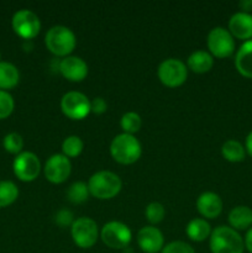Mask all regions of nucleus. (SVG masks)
Instances as JSON below:
<instances>
[{"label":"nucleus","mask_w":252,"mask_h":253,"mask_svg":"<svg viewBox=\"0 0 252 253\" xmlns=\"http://www.w3.org/2000/svg\"><path fill=\"white\" fill-rule=\"evenodd\" d=\"M212 253H244L245 242L239 232L229 226H219L210 235Z\"/></svg>","instance_id":"nucleus-1"},{"label":"nucleus","mask_w":252,"mask_h":253,"mask_svg":"<svg viewBox=\"0 0 252 253\" xmlns=\"http://www.w3.org/2000/svg\"><path fill=\"white\" fill-rule=\"evenodd\" d=\"M142 148L135 136L130 133H120L111 141L110 153L116 162L121 165H131L140 158Z\"/></svg>","instance_id":"nucleus-2"},{"label":"nucleus","mask_w":252,"mask_h":253,"mask_svg":"<svg viewBox=\"0 0 252 253\" xmlns=\"http://www.w3.org/2000/svg\"><path fill=\"white\" fill-rule=\"evenodd\" d=\"M123 183L120 177L110 170H99L94 173L88 182L89 193L98 199H111L119 194Z\"/></svg>","instance_id":"nucleus-3"},{"label":"nucleus","mask_w":252,"mask_h":253,"mask_svg":"<svg viewBox=\"0 0 252 253\" xmlns=\"http://www.w3.org/2000/svg\"><path fill=\"white\" fill-rule=\"evenodd\" d=\"M47 48L56 56H68L77 43L76 35L69 27L57 25L51 27L44 36Z\"/></svg>","instance_id":"nucleus-4"},{"label":"nucleus","mask_w":252,"mask_h":253,"mask_svg":"<svg viewBox=\"0 0 252 253\" xmlns=\"http://www.w3.org/2000/svg\"><path fill=\"white\" fill-rule=\"evenodd\" d=\"M71 234L77 246L81 249H90L98 241V225L90 217H79L72 224Z\"/></svg>","instance_id":"nucleus-5"},{"label":"nucleus","mask_w":252,"mask_h":253,"mask_svg":"<svg viewBox=\"0 0 252 253\" xmlns=\"http://www.w3.org/2000/svg\"><path fill=\"white\" fill-rule=\"evenodd\" d=\"M100 236L104 244L114 250L126 249L132 239V234L127 225L120 221H110L104 225Z\"/></svg>","instance_id":"nucleus-6"},{"label":"nucleus","mask_w":252,"mask_h":253,"mask_svg":"<svg viewBox=\"0 0 252 253\" xmlns=\"http://www.w3.org/2000/svg\"><path fill=\"white\" fill-rule=\"evenodd\" d=\"M208 47L210 53L219 58L230 57L235 51L234 36L224 27H214L208 34Z\"/></svg>","instance_id":"nucleus-7"},{"label":"nucleus","mask_w":252,"mask_h":253,"mask_svg":"<svg viewBox=\"0 0 252 253\" xmlns=\"http://www.w3.org/2000/svg\"><path fill=\"white\" fill-rule=\"evenodd\" d=\"M157 74L165 85L174 88L184 83L188 76V69L184 62L180 59L167 58L158 66Z\"/></svg>","instance_id":"nucleus-8"},{"label":"nucleus","mask_w":252,"mask_h":253,"mask_svg":"<svg viewBox=\"0 0 252 253\" xmlns=\"http://www.w3.org/2000/svg\"><path fill=\"white\" fill-rule=\"evenodd\" d=\"M61 109L69 119L82 120L90 113V100L81 91H68L62 96Z\"/></svg>","instance_id":"nucleus-9"},{"label":"nucleus","mask_w":252,"mask_h":253,"mask_svg":"<svg viewBox=\"0 0 252 253\" xmlns=\"http://www.w3.org/2000/svg\"><path fill=\"white\" fill-rule=\"evenodd\" d=\"M12 29L22 39L31 40L40 32L41 21L32 10L22 9L12 16Z\"/></svg>","instance_id":"nucleus-10"},{"label":"nucleus","mask_w":252,"mask_h":253,"mask_svg":"<svg viewBox=\"0 0 252 253\" xmlns=\"http://www.w3.org/2000/svg\"><path fill=\"white\" fill-rule=\"evenodd\" d=\"M14 173L22 182H32L37 178L41 170L39 157L32 152H21L12 163Z\"/></svg>","instance_id":"nucleus-11"},{"label":"nucleus","mask_w":252,"mask_h":253,"mask_svg":"<svg viewBox=\"0 0 252 253\" xmlns=\"http://www.w3.org/2000/svg\"><path fill=\"white\" fill-rule=\"evenodd\" d=\"M72 170L71 161L67 156L56 153L47 160L44 165V175L51 183H63L69 177Z\"/></svg>","instance_id":"nucleus-12"},{"label":"nucleus","mask_w":252,"mask_h":253,"mask_svg":"<svg viewBox=\"0 0 252 253\" xmlns=\"http://www.w3.org/2000/svg\"><path fill=\"white\" fill-rule=\"evenodd\" d=\"M137 244L143 252L157 253L165 247V239L157 227L145 226L137 232Z\"/></svg>","instance_id":"nucleus-13"},{"label":"nucleus","mask_w":252,"mask_h":253,"mask_svg":"<svg viewBox=\"0 0 252 253\" xmlns=\"http://www.w3.org/2000/svg\"><path fill=\"white\" fill-rule=\"evenodd\" d=\"M59 72L64 78L72 82H81L88 74V66L85 62L77 56H67L59 62Z\"/></svg>","instance_id":"nucleus-14"},{"label":"nucleus","mask_w":252,"mask_h":253,"mask_svg":"<svg viewBox=\"0 0 252 253\" xmlns=\"http://www.w3.org/2000/svg\"><path fill=\"white\" fill-rule=\"evenodd\" d=\"M230 34L240 40L252 39V15L249 12L239 11L230 17Z\"/></svg>","instance_id":"nucleus-15"},{"label":"nucleus","mask_w":252,"mask_h":253,"mask_svg":"<svg viewBox=\"0 0 252 253\" xmlns=\"http://www.w3.org/2000/svg\"><path fill=\"white\" fill-rule=\"evenodd\" d=\"M197 209L204 217L215 219L222 210V200L216 193L205 192L197 199Z\"/></svg>","instance_id":"nucleus-16"},{"label":"nucleus","mask_w":252,"mask_h":253,"mask_svg":"<svg viewBox=\"0 0 252 253\" xmlns=\"http://www.w3.org/2000/svg\"><path fill=\"white\" fill-rule=\"evenodd\" d=\"M235 66L241 76L252 79V40L241 44L235 57Z\"/></svg>","instance_id":"nucleus-17"},{"label":"nucleus","mask_w":252,"mask_h":253,"mask_svg":"<svg viewBox=\"0 0 252 253\" xmlns=\"http://www.w3.org/2000/svg\"><path fill=\"white\" fill-rule=\"evenodd\" d=\"M229 222L234 230H247L252 226V209L245 205L235 207L229 214Z\"/></svg>","instance_id":"nucleus-18"},{"label":"nucleus","mask_w":252,"mask_h":253,"mask_svg":"<svg viewBox=\"0 0 252 253\" xmlns=\"http://www.w3.org/2000/svg\"><path fill=\"white\" fill-rule=\"evenodd\" d=\"M214 64V59H212L211 53L207 51H195L188 57V67L192 69L195 73H205V72L210 71Z\"/></svg>","instance_id":"nucleus-19"},{"label":"nucleus","mask_w":252,"mask_h":253,"mask_svg":"<svg viewBox=\"0 0 252 253\" xmlns=\"http://www.w3.org/2000/svg\"><path fill=\"white\" fill-rule=\"evenodd\" d=\"M185 231H187L188 237L195 242L204 241L205 239H208L211 235L209 222L205 221L204 219H199V217L190 220L188 222Z\"/></svg>","instance_id":"nucleus-20"},{"label":"nucleus","mask_w":252,"mask_h":253,"mask_svg":"<svg viewBox=\"0 0 252 253\" xmlns=\"http://www.w3.org/2000/svg\"><path fill=\"white\" fill-rule=\"evenodd\" d=\"M19 71L14 64L0 62V89L14 88L19 83Z\"/></svg>","instance_id":"nucleus-21"},{"label":"nucleus","mask_w":252,"mask_h":253,"mask_svg":"<svg viewBox=\"0 0 252 253\" xmlns=\"http://www.w3.org/2000/svg\"><path fill=\"white\" fill-rule=\"evenodd\" d=\"M221 153L229 162H242L246 156V150L241 142L236 140H227L222 145Z\"/></svg>","instance_id":"nucleus-22"},{"label":"nucleus","mask_w":252,"mask_h":253,"mask_svg":"<svg viewBox=\"0 0 252 253\" xmlns=\"http://www.w3.org/2000/svg\"><path fill=\"white\" fill-rule=\"evenodd\" d=\"M19 197V189L10 180H0V208L12 204Z\"/></svg>","instance_id":"nucleus-23"},{"label":"nucleus","mask_w":252,"mask_h":253,"mask_svg":"<svg viewBox=\"0 0 252 253\" xmlns=\"http://www.w3.org/2000/svg\"><path fill=\"white\" fill-rule=\"evenodd\" d=\"M89 188L88 184L84 182H74L67 190V198L73 204H81L84 203L89 197Z\"/></svg>","instance_id":"nucleus-24"},{"label":"nucleus","mask_w":252,"mask_h":253,"mask_svg":"<svg viewBox=\"0 0 252 253\" xmlns=\"http://www.w3.org/2000/svg\"><path fill=\"white\" fill-rule=\"evenodd\" d=\"M83 141L79 136L76 135L66 137L63 143H62V151H63V155L67 156V157H77V156H79L83 151Z\"/></svg>","instance_id":"nucleus-25"},{"label":"nucleus","mask_w":252,"mask_h":253,"mask_svg":"<svg viewBox=\"0 0 252 253\" xmlns=\"http://www.w3.org/2000/svg\"><path fill=\"white\" fill-rule=\"evenodd\" d=\"M141 124H142V121H141L140 115L137 113H133V111L124 114L120 121L121 128L125 131V133H130V135L140 130Z\"/></svg>","instance_id":"nucleus-26"},{"label":"nucleus","mask_w":252,"mask_h":253,"mask_svg":"<svg viewBox=\"0 0 252 253\" xmlns=\"http://www.w3.org/2000/svg\"><path fill=\"white\" fill-rule=\"evenodd\" d=\"M145 214H146V217H147V220L151 222V224H158V222L162 221L163 217H165L166 210H165V207H163L161 203L153 202V203H150V204L146 207Z\"/></svg>","instance_id":"nucleus-27"},{"label":"nucleus","mask_w":252,"mask_h":253,"mask_svg":"<svg viewBox=\"0 0 252 253\" xmlns=\"http://www.w3.org/2000/svg\"><path fill=\"white\" fill-rule=\"evenodd\" d=\"M24 147V140L17 132L7 133L4 137V148L10 153H21Z\"/></svg>","instance_id":"nucleus-28"},{"label":"nucleus","mask_w":252,"mask_h":253,"mask_svg":"<svg viewBox=\"0 0 252 253\" xmlns=\"http://www.w3.org/2000/svg\"><path fill=\"white\" fill-rule=\"evenodd\" d=\"M14 110V99L7 91L0 90V119H5Z\"/></svg>","instance_id":"nucleus-29"},{"label":"nucleus","mask_w":252,"mask_h":253,"mask_svg":"<svg viewBox=\"0 0 252 253\" xmlns=\"http://www.w3.org/2000/svg\"><path fill=\"white\" fill-rule=\"evenodd\" d=\"M161 253H195V251L189 244L183 241H173L166 245Z\"/></svg>","instance_id":"nucleus-30"},{"label":"nucleus","mask_w":252,"mask_h":253,"mask_svg":"<svg viewBox=\"0 0 252 253\" xmlns=\"http://www.w3.org/2000/svg\"><path fill=\"white\" fill-rule=\"evenodd\" d=\"M54 220H56V222L61 227L69 226V225L72 226V224L74 222L73 214H72L71 210H67V209L59 210V211L56 214V217H54Z\"/></svg>","instance_id":"nucleus-31"},{"label":"nucleus","mask_w":252,"mask_h":253,"mask_svg":"<svg viewBox=\"0 0 252 253\" xmlns=\"http://www.w3.org/2000/svg\"><path fill=\"white\" fill-rule=\"evenodd\" d=\"M106 109H108V104L104 100L103 98L98 96V98H94L90 101V111L94 114H103L105 113Z\"/></svg>","instance_id":"nucleus-32"},{"label":"nucleus","mask_w":252,"mask_h":253,"mask_svg":"<svg viewBox=\"0 0 252 253\" xmlns=\"http://www.w3.org/2000/svg\"><path fill=\"white\" fill-rule=\"evenodd\" d=\"M245 247L250 253H252V226L247 230L246 232V236H245Z\"/></svg>","instance_id":"nucleus-33"},{"label":"nucleus","mask_w":252,"mask_h":253,"mask_svg":"<svg viewBox=\"0 0 252 253\" xmlns=\"http://www.w3.org/2000/svg\"><path fill=\"white\" fill-rule=\"evenodd\" d=\"M240 7H241L242 12H249L252 11V0H242L240 1Z\"/></svg>","instance_id":"nucleus-34"},{"label":"nucleus","mask_w":252,"mask_h":253,"mask_svg":"<svg viewBox=\"0 0 252 253\" xmlns=\"http://www.w3.org/2000/svg\"><path fill=\"white\" fill-rule=\"evenodd\" d=\"M245 150H246L247 153L252 157V131L246 137V147H245Z\"/></svg>","instance_id":"nucleus-35"},{"label":"nucleus","mask_w":252,"mask_h":253,"mask_svg":"<svg viewBox=\"0 0 252 253\" xmlns=\"http://www.w3.org/2000/svg\"><path fill=\"white\" fill-rule=\"evenodd\" d=\"M0 56H1V54H0Z\"/></svg>","instance_id":"nucleus-36"}]
</instances>
